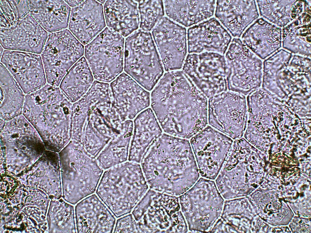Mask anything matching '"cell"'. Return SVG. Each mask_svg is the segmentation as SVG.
<instances>
[{"mask_svg":"<svg viewBox=\"0 0 311 233\" xmlns=\"http://www.w3.org/2000/svg\"><path fill=\"white\" fill-rule=\"evenodd\" d=\"M71 103L60 88L49 84L25 95L23 115L38 132L47 150L59 152L63 147L62 129L70 120Z\"/></svg>","mask_w":311,"mask_h":233,"instance_id":"cell-1","label":"cell"},{"mask_svg":"<svg viewBox=\"0 0 311 233\" xmlns=\"http://www.w3.org/2000/svg\"><path fill=\"white\" fill-rule=\"evenodd\" d=\"M182 71L164 74L151 94V105L164 131L170 135L189 139L194 134L198 121L186 104L187 89Z\"/></svg>","mask_w":311,"mask_h":233,"instance_id":"cell-2","label":"cell"},{"mask_svg":"<svg viewBox=\"0 0 311 233\" xmlns=\"http://www.w3.org/2000/svg\"><path fill=\"white\" fill-rule=\"evenodd\" d=\"M124 71L151 91L163 75L164 68L151 33L139 29L125 39Z\"/></svg>","mask_w":311,"mask_h":233,"instance_id":"cell-3","label":"cell"},{"mask_svg":"<svg viewBox=\"0 0 311 233\" xmlns=\"http://www.w3.org/2000/svg\"><path fill=\"white\" fill-rule=\"evenodd\" d=\"M1 137L9 166L29 165L36 162L46 150L38 132L21 114L6 122L1 129Z\"/></svg>","mask_w":311,"mask_h":233,"instance_id":"cell-4","label":"cell"},{"mask_svg":"<svg viewBox=\"0 0 311 233\" xmlns=\"http://www.w3.org/2000/svg\"><path fill=\"white\" fill-rule=\"evenodd\" d=\"M124 43L121 34L107 27L85 46V56L96 80L110 82L122 72Z\"/></svg>","mask_w":311,"mask_h":233,"instance_id":"cell-5","label":"cell"},{"mask_svg":"<svg viewBox=\"0 0 311 233\" xmlns=\"http://www.w3.org/2000/svg\"><path fill=\"white\" fill-rule=\"evenodd\" d=\"M84 53L83 45L69 30L65 29L50 33L41 53L49 84L58 86Z\"/></svg>","mask_w":311,"mask_h":233,"instance_id":"cell-6","label":"cell"},{"mask_svg":"<svg viewBox=\"0 0 311 233\" xmlns=\"http://www.w3.org/2000/svg\"><path fill=\"white\" fill-rule=\"evenodd\" d=\"M190 144L201 175L214 179L230 151L232 140L208 126L193 137Z\"/></svg>","mask_w":311,"mask_h":233,"instance_id":"cell-7","label":"cell"},{"mask_svg":"<svg viewBox=\"0 0 311 233\" xmlns=\"http://www.w3.org/2000/svg\"><path fill=\"white\" fill-rule=\"evenodd\" d=\"M0 43L5 50L41 53L48 34L28 12L0 27Z\"/></svg>","mask_w":311,"mask_h":233,"instance_id":"cell-8","label":"cell"},{"mask_svg":"<svg viewBox=\"0 0 311 233\" xmlns=\"http://www.w3.org/2000/svg\"><path fill=\"white\" fill-rule=\"evenodd\" d=\"M152 35L165 70L180 69L187 53L186 29L163 17L152 29Z\"/></svg>","mask_w":311,"mask_h":233,"instance_id":"cell-9","label":"cell"},{"mask_svg":"<svg viewBox=\"0 0 311 233\" xmlns=\"http://www.w3.org/2000/svg\"><path fill=\"white\" fill-rule=\"evenodd\" d=\"M1 63L26 94L46 84L43 62L41 56L38 54L5 50L1 55Z\"/></svg>","mask_w":311,"mask_h":233,"instance_id":"cell-10","label":"cell"},{"mask_svg":"<svg viewBox=\"0 0 311 233\" xmlns=\"http://www.w3.org/2000/svg\"><path fill=\"white\" fill-rule=\"evenodd\" d=\"M134 165L128 164L106 171L97 189V195L116 218L129 210V184Z\"/></svg>","mask_w":311,"mask_h":233,"instance_id":"cell-11","label":"cell"},{"mask_svg":"<svg viewBox=\"0 0 311 233\" xmlns=\"http://www.w3.org/2000/svg\"><path fill=\"white\" fill-rule=\"evenodd\" d=\"M114 105L121 119H132L150 104V93L126 73L118 76L110 85Z\"/></svg>","mask_w":311,"mask_h":233,"instance_id":"cell-12","label":"cell"},{"mask_svg":"<svg viewBox=\"0 0 311 233\" xmlns=\"http://www.w3.org/2000/svg\"><path fill=\"white\" fill-rule=\"evenodd\" d=\"M187 39L189 53L207 51L224 54L232 37L219 22L213 17L189 28Z\"/></svg>","mask_w":311,"mask_h":233,"instance_id":"cell-13","label":"cell"},{"mask_svg":"<svg viewBox=\"0 0 311 233\" xmlns=\"http://www.w3.org/2000/svg\"><path fill=\"white\" fill-rule=\"evenodd\" d=\"M69 29L83 44H87L105 27L102 3L83 0L71 10Z\"/></svg>","mask_w":311,"mask_h":233,"instance_id":"cell-14","label":"cell"},{"mask_svg":"<svg viewBox=\"0 0 311 233\" xmlns=\"http://www.w3.org/2000/svg\"><path fill=\"white\" fill-rule=\"evenodd\" d=\"M78 233H112L115 224L113 215L95 194L87 197L75 206Z\"/></svg>","mask_w":311,"mask_h":233,"instance_id":"cell-15","label":"cell"},{"mask_svg":"<svg viewBox=\"0 0 311 233\" xmlns=\"http://www.w3.org/2000/svg\"><path fill=\"white\" fill-rule=\"evenodd\" d=\"M134 130L129 159L140 162L162 134V130L152 110L148 108L134 120Z\"/></svg>","mask_w":311,"mask_h":233,"instance_id":"cell-16","label":"cell"},{"mask_svg":"<svg viewBox=\"0 0 311 233\" xmlns=\"http://www.w3.org/2000/svg\"><path fill=\"white\" fill-rule=\"evenodd\" d=\"M203 184L195 185L194 190L201 202L195 194L194 198L201 204L194 202L192 213L194 229H207L219 216L222 210L223 200L213 182L204 179Z\"/></svg>","mask_w":311,"mask_h":233,"instance_id":"cell-17","label":"cell"},{"mask_svg":"<svg viewBox=\"0 0 311 233\" xmlns=\"http://www.w3.org/2000/svg\"><path fill=\"white\" fill-rule=\"evenodd\" d=\"M30 13L47 32L50 33L68 27L71 8L63 0H27Z\"/></svg>","mask_w":311,"mask_h":233,"instance_id":"cell-18","label":"cell"},{"mask_svg":"<svg viewBox=\"0 0 311 233\" xmlns=\"http://www.w3.org/2000/svg\"><path fill=\"white\" fill-rule=\"evenodd\" d=\"M215 2L213 0H168L164 1V5L169 18L188 27L213 16Z\"/></svg>","mask_w":311,"mask_h":233,"instance_id":"cell-19","label":"cell"},{"mask_svg":"<svg viewBox=\"0 0 311 233\" xmlns=\"http://www.w3.org/2000/svg\"><path fill=\"white\" fill-rule=\"evenodd\" d=\"M136 0L105 1L104 10L107 25L126 37L138 29L140 19Z\"/></svg>","mask_w":311,"mask_h":233,"instance_id":"cell-20","label":"cell"},{"mask_svg":"<svg viewBox=\"0 0 311 233\" xmlns=\"http://www.w3.org/2000/svg\"><path fill=\"white\" fill-rule=\"evenodd\" d=\"M94 82V76L88 63L81 58L70 68L60 86L62 91L71 103H75L87 93Z\"/></svg>","mask_w":311,"mask_h":233,"instance_id":"cell-21","label":"cell"},{"mask_svg":"<svg viewBox=\"0 0 311 233\" xmlns=\"http://www.w3.org/2000/svg\"><path fill=\"white\" fill-rule=\"evenodd\" d=\"M0 116L5 121L21 115L25 96L9 72L0 63Z\"/></svg>","mask_w":311,"mask_h":233,"instance_id":"cell-22","label":"cell"},{"mask_svg":"<svg viewBox=\"0 0 311 233\" xmlns=\"http://www.w3.org/2000/svg\"><path fill=\"white\" fill-rule=\"evenodd\" d=\"M248 4L243 1H217L215 16L234 37H240L246 24Z\"/></svg>","mask_w":311,"mask_h":233,"instance_id":"cell-23","label":"cell"},{"mask_svg":"<svg viewBox=\"0 0 311 233\" xmlns=\"http://www.w3.org/2000/svg\"><path fill=\"white\" fill-rule=\"evenodd\" d=\"M140 14L141 29L149 32L164 15L163 1L160 0H136Z\"/></svg>","mask_w":311,"mask_h":233,"instance_id":"cell-24","label":"cell"},{"mask_svg":"<svg viewBox=\"0 0 311 233\" xmlns=\"http://www.w3.org/2000/svg\"><path fill=\"white\" fill-rule=\"evenodd\" d=\"M83 0H65L64 1L70 7H75L80 3Z\"/></svg>","mask_w":311,"mask_h":233,"instance_id":"cell-25","label":"cell"},{"mask_svg":"<svg viewBox=\"0 0 311 233\" xmlns=\"http://www.w3.org/2000/svg\"><path fill=\"white\" fill-rule=\"evenodd\" d=\"M263 95H262V94H258V99H261V98H262V97H263Z\"/></svg>","mask_w":311,"mask_h":233,"instance_id":"cell-26","label":"cell"},{"mask_svg":"<svg viewBox=\"0 0 311 233\" xmlns=\"http://www.w3.org/2000/svg\"><path fill=\"white\" fill-rule=\"evenodd\" d=\"M296 15V14H291V16L293 18H294Z\"/></svg>","mask_w":311,"mask_h":233,"instance_id":"cell-27","label":"cell"},{"mask_svg":"<svg viewBox=\"0 0 311 233\" xmlns=\"http://www.w3.org/2000/svg\"><path fill=\"white\" fill-rule=\"evenodd\" d=\"M3 49H2V46H1V47H0V53H1V54H2L3 52Z\"/></svg>","mask_w":311,"mask_h":233,"instance_id":"cell-28","label":"cell"},{"mask_svg":"<svg viewBox=\"0 0 311 233\" xmlns=\"http://www.w3.org/2000/svg\"><path fill=\"white\" fill-rule=\"evenodd\" d=\"M97 1L98 2H101V3H104V2H105V1H106L104 0H98Z\"/></svg>","mask_w":311,"mask_h":233,"instance_id":"cell-29","label":"cell"},{"mask_svg":"<svg viewBox=\"0 0 311 233\" xmlns=\"http://www.w3.org/2000/svg\"><path fill=\"white\" fill-rule=\"evenodd\" d=\"M252 79L254 81H255L257 79V78L255 76H254L252 78Z\"/></svg>","mask_w":311,"mask_h":233,"instance_id":"cell-30","label":"cell"},{"mask_svg":"<svg viewBox=\"0 0 311 233\" xmlns=\"http://www.w3.org/2000/svg\"><path fill=\"white\" fill-rule=\"evenodd\" d=\"M248 111L250 112H251L252 111V110L251 108H249L248 110Z\"/></svg>","mask_w":311,"mask_h":233,"instance_id":"cell-31","label":"cell"},{"mask_svg":"<svg viewBox=\"0 0 311 233\" xmlns=\"http://www.w3.org/2000/svg\"><path fill=\"white\" fill-rule=\"evenodd\" d=\"M245 84H246V82L245 81H243L242 82V85H244Z\"/></svg>","mask_w":311,"mask_h":233,"instance_id":"cell-32","label":"cell"}]
</instances>
